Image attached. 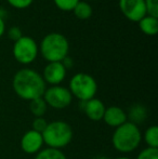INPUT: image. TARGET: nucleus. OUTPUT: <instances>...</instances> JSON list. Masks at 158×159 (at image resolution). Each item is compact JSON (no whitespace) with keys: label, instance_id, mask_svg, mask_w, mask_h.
<instances>
[{"label":"nucleus","instance_id":"nucleus-28","mask_svg":"<svg viewBox=\"0 0 158 159\" xmlns=\"http://www.w3.org/2000/svg\"><path fill=\"white\" fill-rule=\"evenodd\" d=\"M94 159H108V157H106V156H97Z\"/></svg>","mask_w":158,"mask_h":159},{"label":"nucleus","instance_id":"nucleus-23","mask_svg":"<svg viewBox=\"0 0 158 159\" xmlns=\"http://www.w3.org/2000/svg\"><path fill=\"white\" fill-rule=\"evenodd\" d=\"M47 126H48V121L44 117H35V119L33 120V130L39 133H42Z\"/></svg>","mask_w":158,"mask_h":159},{"label":"nucleus","instance_id":"nucleus-26","mask_svg":"<svg viewBox=\"0 0 158 159\" xmlns=\"http://www.w3.org/2000/svg\"><path fill=\"white\" fill-rule=\"evenodd\" d=\"M4 33H6V24H4V20L0 17V38Z\"/></svg>","mask_w":158,"mask_h":159},{"label":"nucleus","instance_id":"nucleus-24","mask_svg":"<svg viewBox=\"0 0 158 159\" xmlns=\"http://www.w3.org/2000/svg\"><path fill=\"white\" fill-rule=\"evenodd\" d=\"M8 37L12 40L13 42H15L16 40H19L21 37H23V34H22V30L17 26H12L8 30Z\"/></svg>","mask_w":158,"mask_h":159},{"label":"nucleus","instance_id":"nucleus-19","mask_svg":"<svg viewBox=\"0 0 158 159\" xmlns=\"http://www.w3.org/2000/svg\"><path fill=\"white\" fill-rule=\"evenodd\" d=\"M53 1L57 7V9L65 11V12H70V11L74 10V8L80 0H53Z\"/></svg>","mask_w":158,"mask_h":159},{"label":"nucleus","instance_id":"nucleus-8","mask_svg":"<svg viewBox=\"0 0 158 159\" xmlns=\"http://www.w3.org/2000/svg\"><path fill=\"white\" fill-rule=\"evenodd\" d=\"M118 6L124 16L131 22L138 23L147 15L144 0H119Z\"/></svg>","mask_w":158,"mask_h":159},{"label":"nucleus","instance_id":"nucleus-15","mask_svg":"<svg viewBox=\"0 0 158 159\" xmlns=\"http://www.w3.org/2000/svg\"><path fill=\"white\" fill-rule=\"evenodd\" d=\"M74 12L75 16L79 20H88L92 16V13H93V10H92V7H91L90 3L86 1H80L78 3L76 4V7L74 8L73 10Z\"/></svg>","mask_w":158,"mask_h":159},{"label":"nucleus","instance_id":"nucleus-20","mask_svg":"<svg viewBox=\"0 0 158 159\" xmlns=\"http://www.w3.org/2000/svg\"><path fill=\"white\" fill-rule=\"evenodd\" d=\"M137 159H158V148L146 147L138 154Z\"/></svg>","mask_w":158,"mask_h":159},{"label":"nucleus","instance_id":"nucleus-16","mask_svg":"<svg viewBox=\"0 0 158 159\" xmlns=\"http://www.w3.org/2000/svg\"><path fill=\"white\" fill-rule=\"evenodd\" d=\"M147 147L158 148V127L157 126H150L145 130L144 134L142 135Z\"/></svg>","mask_w":158,"mask_h":159},{"label":"nucleus","instance_id":"nucleus-7","mask_svg":"<svg viewBox=\"0 0 158 159\" xmlns=\"http://www.w3.org/2000/svg\"><path fill=\"white\" fill-rule=\"evenodd\" d=\"M42 98L48 106L54 109L66 108L70 106L73 101V95L68 88L61 86V84L47 88Z\"/></svg>","mask_w":158,"mask_h":159},{"label":"nucleus","instance_id":"nucleus-10","mask_svg":"<svg viewBox=\"0 0 158 159\" xmlns=\"http://www.w3.org/2000/svg\"><path fill=\"white\" fill-rule=\"evenodd\" d=\"M20 144H21V148L24 153L28 154V155H36L42 149L44 143L42 134L30 129L23 134L21 141H20Z\"/></svg>","mask_w":158,"mask_h":159},{"label":"nucleus","instance_id":"nucleus-27","mask_svg":"<svg viewBox=\"0 0 158 159\" xmlns=\"http://www.w3.org/2000/svg\"><path fill=\"white\" fill-rule=\"evenodd\" d=\"M115 159H132V158L127 157V156H120V157H117V158H115Z\"/></svg>","mask_w":158,"mask_h":159},{"label":"nucleus","instance_id":"nucleus-6","mask_svg":"<svg viewBox=\"0 0 158 159\" xmlns=\"http://www.w3.org/2000/svg\"><path fill=\"white\" fill-rule=\"evenodd\" d=\"M15 61L22 65H29L37 59L39 47L36 40L29 36H23L14 42L12 49Z\"/></svg>","mask_w":158,"mask_h":159},{"label":"nucleus","instance_id":"nucleus-2","mask_svg":"<svg viewBox=\"0 0 158 159\" xmlns=\"http://www.w3.org/2000/svg\"><path fill=\"white\" fill-rule=\"evenodd\" d=\"M142 141V133L139 126L130 121L116 128L112 135L113 147L121 154H129L134 152L140 146Z\"/></svg>","mask_w":158,"mask_h":159},{"label":"nucleus","instance_id":"nucleus-11","mask_svg":"<svg viewBox=\"0 0 158 159\" xmlns=\"http://www.w3.org/2000/svg\"><path fill=\"white\" fill-rule=\"evenodd\" d=\"M79 108L84 113V115L92 121H100L103 119L106 106L100 98H93L89 101H80Z\"/></svg>","mask_w":158,"mask_h":159},{"label":"nucleus","instance_id":"nucleus-18","mask_svg":"<svg viewBox=\"0 0 158 159\" xmlns=\"http://www.w3.org/2000/svg\"><path fill=\"white\" fill-rule=\"evenodd\" d=\"M47 109H48V105L44 102L43 98L29 101V111L35 117H43V115L47 113Z\"/></svg>","mask_w":158,"mask_h":159},{"label":"nucleus","instance_id":"nucleus-3","mask_svg":"<svg viewBox=\"0 0 158 159\" xmlns=\"http://www.w3.org/2000/svg\"><path fill=\"white\" fill-rule=\"evenodd\" d=\"M39 51L48 63L62 62L68 55L70 42L67 38L60 33H49L40 41Z\"/></svg>","mask_w":158,"mask_h":159},{"label":"nucleus","instance_id":"nucleus-25","mask_svg":"<svg viewBox=\"0 0 158 159\" xmlns=\"http://www.w3.org/2000/svg\"><path fill=\"white\" fill-rule=\"evenodd\" d=\"M62 64H63V66L66 68V70H68V69H70L73 66H74V61H73V59L70 57H64L63 60H62V62H61Z\"/></svg>","mask_w":158,"mask_h":159},{"label":"nucleus","instance_id":"nucleus-21","mask_svg":"<svg viewBox=\"0 0 158 159\" xmlns=\"http://www.w3.org/2000/svg\"><path fill=\"white\" fill-rule=\"evenodd\" d=\"M147 15L158 17V0H144Z\"/></svg>","mask_w":158,"mask_h":159},{"label":"nucleus","instance_id":"nucleus-9","mask_svg":"<svg viewBox=\"0 0 158 159\" xmlns=\"http://www.w3.org/2000/svg\"><path fill=\"white\" fill-rule=\"evenodd\" d=\"M67 70L61 62H51L44 66L42 78L44 82L50 86H59L66 78Z\"/></svg>","mask_w":158,"mask_h":159},{"label":"nucleus","instance_id":"nucleus-12","mask_svg":"<svg viewBox=\"0 0 158 159\" xmlns=\"http://www.w3.org/2000/svg\"><path fill=\"white\" fill-rule=\"evenodd\" d=\"M103 120L108 127L118 128L119 126L124 125V122L128 121L127 118V113L119 106H108L106 107L105 113L103 116Z\"/></svg>","mask_w":158,"mask_h":159},{"label":"nucleus","instance_id":"nucleus-1","mask_svg":"<svg viewBox=\"0 0 158 159\" xmlns=\"http://www.w3.org/2000/svg\"><path fill=\"white\" fill-rule=\"evenodd\" d=\"M12 87L19 98L25 101H33L43 96L46 82L38 71L32 68H22L13 76Z\"/></svg>","mask_w":158,"mask_h":159},{"label":"nucleus","instance_id":"nucleus-4","mask_svg":"<svg viewBox=\"0 0 158 159\" xmlns=\"http://www.w3.org/2000/svg\"><path fill=\"white\" fill-rule=\"evenodd\" d=\"M41 134L44 144L48 147L55 149H62L66 147L72 142L74 136L72 126L63 120L48 122V126Z\"/></svg>","mask_w":158,"mask_h":159},{"label":"nucleus","instance_id":"nucleus-17","mask_svg":"<svg viewBox=\"0 0 158 159\" xmlns=\"http://www.w3.org/2000/svg\"><path fill=\"white\" fill-rule=\"evenodd\" d=\"M35 159H67L66 155L61 151V149L51 148H42L41 151L38 152L35 156Z\"/></svg>","mask_w":158,"mask_h":159},{"label":"nucleus","instance_id":"nucleus-13","mask_svg":"<svg viewBox=\"0 0 158 159\" xmlns=\"http://www.w3.org/2000/svg\"><path fill=\"white\" fill-rule=\"evenodd\" d=\"M146 117H147V109L144 105L142 104H134L130 107L129 113L127 114V118L128 121L132 122V124L139 126L140 124L145 121Z\"/></svg>","mask_w":158,"mask_h":159},{"label":"nucleus","instance_id":"nucleus-22","mask_svg":"<svg viewBox=\"0 0 158 159\" xmlns=\"http://www.w3.org/2000/svg\"><path fill=\"white\" fill-rule=\"evenodd\" d=\"M8 3L14 9H19V10H24L27 9L28 7L32 6L34 0H7Z\"/></svg>","mask_w":158,"mask_h":159},{"label":"nucleus","instance_id":"nucleus-14","mask_svg":"<svg viewBox=\"0 0 158 159\" xmlns=\"http://www.w3.org/2000/svg\"><path fill=\"white\" fill-rule=\"evenodd\" d=\"M139 27L141 32L146 36H155L158 33V17L145 15L139 22Z\"/></svg>","mask_w":158,"mask_h":159},{"label":"nucleus","instance_id":"nucleus-5","mask_svg":"<svg viewBox=\"0 0 158 159\" xmlns=\"http://www.w3.org/2000/svg\"><path fill=\"white\" fill-rule=\"evenodd\" d=\"M68 90L70 91L73 98L79 101H89L95 98L97 92V80L87 73H77L70 78Z\"/></svg>","mask_w":158,"mask_h":159}]
</instances>
